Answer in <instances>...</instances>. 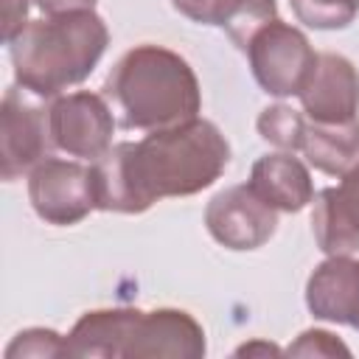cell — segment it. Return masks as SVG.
I'll return each mask as SVG.
<instances>
[{
  "mask_svg": "<svg viewBox=\"0 0 359 359\" xmlns=\"http://www.w3.org/2000/svg\"><path fill=\"white\" fill-rule=\"evenodd\" d=\"M104 98L123 129L157 132L199 118L202 90L194 67L171 48L143 42L129 48L104 79Z\"/></svg>",
  "mask_w": 359,
  "mask_h": 359,
  "instance_id": "2",
  "label": "cell"
},
{
  "mask_svg": "<svg viewBox=\"0 0 359 359\" xmlns=\"http://www.w3.org/2000/svg\"><path fill=\"white\" fill-rule=\"evenodd\" d=\"M252 79L258 81V87L266 95L275 98H289V95H300L317 53L309 42V36L283 22V20H269L264 22L247 42L244 48Z\"/></svg>",
  "mask_w": 359,
  "mask_h": 359,
  "instance_id": "4",
  "label": "cell"
},
{
  "mask_svg": "<svg viewBox=\"0 0 359 359\" xmlns=\"http://www.w3.org/2000/svg\"><path fill=\"white\" fill-rule=\"evenodd\" d=\"M205 227L227 250L247 252L264 247L278 230V210L264 202L250 182L219 191L205 208Z\"/></svg>",
  "mask_w": 359,
  "mask_h": 359,
  "instance_id": "8",
  "label": "cell"
},
{
  "mask_svg": "<svg viewBox=\"0 0 359 359\" xmlns=\"http://www.w3.org/2000/svg\"><path fill=\"white\" fill-rule=\"evenodd\" d=\"M20 84L8 87L0 104V177L6 182L31 174L42 160L53 157L48 107L31 101Z\"/></svg>",
  "mask_w": 359,
  "mask_h": 359,
  "instance_id": "5",
  "label": "cell"
},
{
  "mask_svg": "<svg viewBox=\"0 0 359 359\" xmlns=\"http://www.w3.org/2000/svg\"><path fill=\"white\" fill-rule=\"evenodd\" d=\"M317 171L328 177H342L359 165V118L345 123H317L306 118L300 149Z\"/></svg>",
  "mask_w": 359,
  "mask_h": 359,
  "instance_id": "16",
  "label": "cell"
},
{
  "mask_svg": "<svg viewBox=\"0 0 359 359\" xmlns=\"http://www.w3.org/2000/svg\"><path fill=\"white\" fill-rule=\"evenodd\" d=\"M230 163V143L213 121L149 132L143 140L109 146L90 163L95 210L143 213L168 196H194L210 188Z\"/></svg>",
  "mask_w": 359,
  "mask_h": 359,
  "instance_id": "1",
  "label": "cell"
},
{
  "mask_svg": "<svg viewBox=\"0 0 359 359\" xmlns=\"http://www.w3.org/2000/svg\"><path fill=\"white\" fill-rule=\"evenodd\" d=\"M356 331H359V323H356Z\"/></svg>",
  "mask_w": 359,
  "mask_h": 359,
  "instance_id": "24",
  "label": "cell"
},
{
  "mask_svg": "<svg viewBox=\"0 0 359 359\" xmlns=\"http://www.w3.org/2000/svg\"><path fill=\"white\" fill-rule=\"evenodd\" d=\"M28 199L42 222L56 227L79 224L95 210L93 168L79 160L48 157L28 174Z\"/></svg>",
  "mask_w": 359,
  "mask_h": 359,
  "instance_id": "6",
  "label": "cell"
},
{
  "mask_svg": "<svg viewBox=\"0 0 359 359\" xmlns=\"http://www.w3.org/2000/svg\"><path fill=\"white\" fill-rule=\"evenodd\" d=\"M98 0H34L36 8H42L45 14H67V11H84L93 8Z\"/></svg>",
  "mask_w": 359,
  "mask_h": 359,
  "instance_id": "22",
  "label": "cell"
},
{
  "mask_svg": "<svg viewBox=\"0 0 359 359\" xmlns=\"http://www.w3.org/2000/svg\"><path fill=\"white\" fill-rule=\"evenodd\" d=\"M53 146L79 160H98L112 146L115 118L104 95L79 90L56 95L48 107Z\"/></svg>",
  "mask_w": 359,
  "mask_h": 359,
  "instance_id": "7",
  "label": "cell"
},
{
  "mask_svg": "<svg viewBox=\"0 0 359 359\" xmlns=\"http://www.w3.org/2000/svg\"><path fill=\"white\" fill-rule=\"evenodd\" d=\"M250 185L255 194L269 202L275 210L300 213L309 202H314V182L300 157L294 151H272L252 163Z\"/></svg>",
  "mask_w": 359,
  "mask_h": 359,
  "instance_id": "14",
  "label": "cell"
},
{
  "mask_svg": "<svg viewBox=\"0 0 359 359\" xmlns=\"http://www.w3.org/2000/svg\"><path fill=\"white\" fill-rule=\"evenodd\" d=\"M306 306L317 320L356 328L359 323V258L328 255L306 280Z\"/></svg>",
  "mask_w": 359,
  "mask_h": 359,
  "instance_id": "12",
  "label": "cell"
},
{
  "mask_svg": "<svg viewBox=\"0 0 359 359\" xmlns=\"http://www.w3.org/2000/svg\"><path fill=\"white\" fill-rule=\"evenodd\" d=\"M300 107L309 121L345 123L359 118V70L342 53H317V62L300 90Z\"/></svg>",
  "mask_w": 359,
  "mask_h": 359,
  "instance_id": "9",
  "label": "cell"
},
{
  "mask_svg": "<svg viewBox=\"0 0 359 359\" xmlns=\"http://www.w3.org/2000/svg\"><path fill=\"white\" fill-rule=\"evenodd\" d=\"M65 356V337L53 328H25L6 345V359H53Z\"/></svg>",
  "mask_w": 359,
  "mask_h": 359,
  "instance_id": "19",
  "label": "cell"
},
{
  "mask_svg": "<svg viewBox=\"0 0 359 359\" xmlns=\"http://www.w3.org/2000/svg\"><path fill=\"white\" fill-rule=\"evenodd\" d=\"M28 0H6V28H3V39L6 45L28 25Z\"/></svg>",
  "mask_w": 359,
  "mask_h": 359,
  "instance_id": "21",
  "label": "cell"
},
{
  "mask_svg": "<svg viewBox=\"0 0 359 359\" xmlns=\"http://www.w3.org/2000/svg\"><path fill=\"white\" fill-rule=\"evenodd\" d=\"M255 126H258V135L278 151H297L306 115L292 109L289 104H269L266 109H261Z\"/></svg>",
  "mask_w": 359,
  "mask_h": 359,
  "instance_id": "17",
  "label": "cell"
},
{
  "mask_svg": "<svg viewBox=\"0 0 359 359\" xmlns=\"http://www.w3.org/2000/svg\"><path fill=\"white\" fill-rule=\"evenodd\" d=\"M107 45V22L93 8L31 20L8 42L14 81L36 98H56L95 70Z\"/></svg>",
  "mask_w": 359,
  "mask_h": 359,
  "instance_id": "3",
  "label": "cell"
},
{
  "mask_svg": "<svg viewBox=\"0 0 359 359\" xmlns=\"http://www.w3.org/2000/svg\"><path fill=\"white\" fill-rule=\"evenodd\" d=\"M171 6L191 22L224 28L238 50L247 48L250 36L264 22L278 17L275 0H171Z\"/></svg>",
  "mask_w": 359,
  "mask_h": 359,
  "instance_id": "15",
  "label": "cell"
},
{
  "mask_svg": "<svg viewBox=\"0 0 359 359\" xmlns=\"http://www.w3.org/2000/svg\"><path fill=\"white\" fill-rule=\"evenodd\" d=\"M208 351L205 331L182 309L140 311L126 359H202Z\"/></svg>",
  "mask_w": 359,
  "mask_h": 359,
  "instance_id": "10",
  "label": "cell"
},
{
  "mask_svg": "<svg viewBox=\"0 0 359 359\" xmlns=\"http://www.w3.org/2000/svg\"><path fill=\"white\" fill-rule=\"evenodd\" d=\"M311 233L325 255L359 250V165L342 174L337 188H323L314 196Z\"/></svg>",
  "mask_w": 359,
  "mask_h": 359,
  "instance_id": "11",
  "label": "cell"
},
{
  "mask_svg": "<svg viewBox=\"0 0 359 359\" xmlns=\"http://www.w3.org/2000/svg\"><path fill=\"white\" fill-rule=\"evenodd\" d=\"M140 309L115 306L84 311L65 337V356L76 359H126Z\"/></svg>",
  "mask_w": 359,
  "mask_h": 359,
  "instance_id": "13",
  "label": "cell"
},
{
  "mask_svg": "<svg viewBox=\"0 0 359 359\" xmlns=\"http://www.w3.org/2000/svg\"><path fill=\"white\" fill-rule=\"evenodd\" d=\"M255 353L269 356V353H280V348L272 345V342H247V345L236 348V356H255Z\"/></svg>",
  "mask_w": 359,
  "mask_h": 359,
  "instance_id": "23",
  "label": "cell"
},
{
  "mask_svg": "<svg viewBox=\"0 0 359 359\" xmlns=\"http://www.w3.org/2000/svg\"><path fill=\"white\" fill-rule=\"evenodd\" d=\"M286 353L289 356H351V348L325 328H309L286 348Z\"/></svg>",
  "mask_w": 359,
  "mask_h": 359,
  "instance_id": "20",
  "label": "cell"
},
{
  "mask_svg": "<svg viewBox=\"0 0 359 359\" xmlns=\"http://www.w3.org/2000/svg\"><path fill=\"white\" fill-rule=\"evenodd\" d=\"M294 17L317 31L348 28L359 14V0H289Z\"/></svg>",
  "mask_w": 359,
  "mask_h": 359,
  "instance_id": "18",
  "label": "cell"
}]
</instances>
